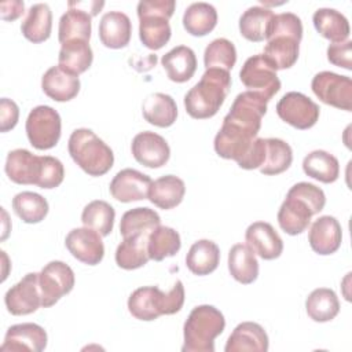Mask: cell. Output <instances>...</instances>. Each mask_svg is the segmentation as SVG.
<instances>
[{
  "label": "cell",
  "instance_id": "obj_5",
  "mask_svg": "<svg viewBox=\"0 0 352 352\" xmlns=\"http://www.w3.org/2000/svg\"><path fill=\"white\" fill-rule=\"evenodd\" d=\"M67 150L72 160L89 176H102L114 164L113 150L88 128H78L72 132Z\"/></svg>",
  "mask_w": 352,
  "mask_h": 352
},
{
  "label": "cell",
  "instance_id": "obj_19",
  "mask_svg": "<svg viewBox=\"0 0 352 352\" xmlns=\"http://www.w3.org/2000/svg\"><path fill=\"white\" fill-rule=\"evenodd\" d=\"M47 333L36 323H19L8 327L4 342L0 346L1 352L33 351L40 352L47 346Z\"/></svg>",
  "mask_w": 352,
  "mask_h": 352
},
{
  "label": "cell",
  "instance_id": "obj_43",
  "mask_svg": "<svg viewBox=\"0 0 352 352\" xmlns=\"http://www.w3.org/2000/svg\"><path fill=\"white\" fill-rule=\"evenodd\" d=\"M12 209L22 221L28 224L40 223L48 213L47 199L33 191L18 192L12 198Z\"/></svg>",
  "mask_w": 352,
  "mask_h": 352
},
{
  "label": "cell",
  "instance_id": "obj_12",
  "mask_svg": "<svg viewBox=\"0 0 352 352\" xmlns=\"http://www.w3.org/2000/svg\"><path fill=\"white\" fill-rule=\"evenodd\" d=\"M319 106L301 92H287L276 103V114L297 129L312 128L319 118Z\"/></svg>",
  "mask_w": 352,
  "mask_h": 352
},
{
  "label": "cell",
  "instance_id": "obj_13",
  "mask_svg": "<svg viewBox=\"0 0 352 352\" xmlns=\"http://www.w3.org/2000/svg\"><path fill=\"white\" fill-rule=\"evenodd\" d=\"M7 311L11 315L21 316L33 314L41 307V292L38 274L29 272L19 282L11 286L4 296Z\"/></svg>",
  "mask_w": 352,
  "mask_h": 352
},
{
  "label": "cell",
  "instance_id": "obj_40",
  "mask_svg": "<svg viewBox=\"0 0 352 352\" xmlns=\"http://www.w3.org/2000/svg\"><path fill=\"white\" fill-rule=\"evenodd\" d=\"M161 224L160 214L150 208H133L126 210L120 223L122 238L131 235H150V232Z\"/></svg>",
  "mask_w": 352,
  "mask_h": 352
},
{
  "label": "cell",
  "instance_id": "obj_6",
  "mask_svg": "<svg viewBox=\"0 0 352 352\" xmlns=\"http://www.w3.org/2000/svg\"><path fill=\"white\" fill-rule=\"evenodd\" d=\"M175 0H142L138 3L139 37L150 50L162 48L170 38L169 18L173 15Z\"/></svg>",
  "mask_w": 352,
  "mask_h": 352
},
{
  "label": "cell",
  "instance_id": "obj_9",
  "mask_svg": "<svg viewBox=\"0 0 352 352\" xmlns=\"http://www.w3.org/2000/svg\"><path fill=\"white\" fill-rule=\"evenodd\" d=\"M239 80L248 91L263 95L268 102L280 89V80L276 76V70L263 54H256L245 60L239 72Z\"/></svg>",
  "mask_w": 352,
  "mask_h": 352
},
{
  "label": "cell",
  "instance_id": "obj_36",
  "mask_svg": "<svg viewBox=\"0 0 352 352\" xmlns=\"http://www.w3.org/2000/svg\"><path fill=\"white\" fill-rule=\"evenodd\" d=\"M302 170L315 180L333 183L340 176V162L333 154L324 150H314L302 160Z\"/></svg>",
  "mask_w": 352,
  "mask_h": 352
},
{
  "label": "cell",
  "instance_id": "obj_31",
  "mask_svg": "<svg viewBox=\"0 0 352 352\" xmlns=\"http://www.w3.org/2000/svg\"><path fill=\"white\" fill-rule=\"evenodd\" d=\"M92 60L94 52L89 47V41L70 40L60 45L58 66L74 76L87 72L92 65Z\"/></svg>",
  "mask_w": 352,
  "mask_h": 352
},
{
  "label": "cell",
  "instance_id": "obj_30",
  "mask_svg": "<svg viewBox=\"0 0 352 352\" xmlns=\"http://www.w3.org/2000/svg\"><path fill=\"white\" fill-rule=\"evenodd\" d=\"M143 117L151 125L160 128L170 126L177 117V106L170 95L162 92L150 94L142 106Z\"/></svg>",
  "mask_w": 352,
  "mask_h": 352
},
{
  "label": "cell",
  "instance_id": "obj_14",
  "mask_svg": "<svg viewBox=\"0 0 352 352\" xmlns=\"http://www.w3.org/2000/svg\"><path fill=\"white\" fill-rule=\"evenodd\" d=\"M65 245L74 258L87 265L99 264L104 256L102 235L89 227L73 228L69 231Z\"/></svg>",
  "mask_w": 352,
  "mask_h": 352
},
{
  "label": "cell",
  "instance_id": "obj_11",
  "mask_svg": "<svg viewBox=\"0 0 352 352\" xmlns=\"http://www.w3.org/2000/svg\"><path fill=\"white\" fill-rule=\"evenodd\" d=\"M311 88L323 103L346 111L352 110V80L348 76L324 70L314 76Z\"/></svg>",
  "mask_w": 352,
  "mask_h": 352
},
{
  "label": "cell",
  "instance_id": "obj_38",
  "mask_svg": "<svg viewBox=\"0 0 352 352\" xmlns=\"http://www.w3.org/2000/svg\"><path fill=\"white\" fill-rule=\"evenodd\" d=\"M216 23L217 11L205 1L191 3L183 14V26L191 36H205L214 29Z\"/></svg>",
  "mask_w": 352,
  "mask_h": 352
},
{
  "label": "cell",
  "instance_id": "obj_10",
  "mask_svg": "<svg viewBox=\"0 0 352 352\" xmlns=\"http://www.w3.org/2000/svg\"><path fill=\"white\" fill-rule=\"evenodd\" d=\"M74 272L63 261H50L38 272V285L41 292V307L48 308L70 293L74 287Z\"/></svg>",
  "mask_w": 352,
  "mask_h": 352
},
{
  "label": "cell",
  "instance_id": "obj_28",
  "mask_svg": "<svg viewBox=\"0 0 352 352\" xmlns=\"http://www.w3.org/2000/svg\"><path fill=\"white\" fill-rule=\"evenodd\" d=\"M69 10L60 16L58 26V40L60 44L70 40H85L91 37V14L85 10L74 7L67 3Z\"/></svg>",
  "mask_w": 352,
  "mask_h": 352
},
{
  "label": "cell",
  "instance_id": "obj_37",
  "mask_svg": "<svg viewBox=\"0 0 352 352\" xmlns=\"http://www.w3.org/2000/svg\"><path fill=\"white\" fill-rule=\"evenodd\" d=\"M148 235H131L122 238L116 250V263L122 270H136L150 260L147 253Z\"/></svg>",
  "mask_w": 352,
  "mask_h": 352
},
{
  "label": "cell",
  "instance_id": "obj_3",
  "mask_svg": "<svg viewBox=\"0 0 352 352\" xmlns=\"http://www.w3.org/2000/svg\"><path fill=\"white\" fill-rule=\"evenodd\" d=\"M184 304V286L176 280L173 287L164 293L157 286H143L132 292L128 298L129 314L139 320H154L161 315H173Z\"/></svg>",
  "mask_w": 352,
  "mask_h": 352
},
{
  "label": "cell",
  "instance_id": "obj_34",
  "mask_svg": "<svg viewBox=\"0 0 352 352\" xmlns=\"http://www.w3.org/2000/svg\"><path fill=\"white\" fill-rule=\"evenodd\" d=\"M220 261L219 246L209 239H199L194 242L186 256L187 268L195 275H209L213 272Z\"/></svg>",
  "mask_w": 352,
  "mask_h": 352
},
{
  "label": "cell",
  "instance_id": "obj_1",
  "mask_svg": "<svg viewBox=\"0 0 352 352\" xmlns=\"http://www.w3.org/2000/svg\"><path fill=\"white\" fill-rule=\"evenodd\" d=\"M302 22L293 12L274 15L263 56L275 70L292 67L300 52Z\"/></svg>",
  "mask_w": 352,
  "mask_h": 352
},
{
  "label": "cell",
  "instance_id": "obj_20",
  "mask_svg": "<svg viewBox=\"0 0 352 352\" xmlns=\"http://www.w3.org/2000/svg\"><path fill=\"white\" fill-rule=\"evenodd\" d=\"M246 245L263 260L278 258L283 252V241L267 221L252 223L245 232Z\"/></svg>",
  "mask_w": 352,
  "mask_h": 352
},
{
  "label": "cell",
  "instance_id": "obj_18",
  "mask_svg": "<svg viewBox=\"0 0 352 352\" xmlns=\"http://www.w3.org/2000/svg\"><path fill=\"white\" fill-rule=\"evenodd\" d=\"M153 180L148 175H144L136 169L125 168L113 177L110 182V194L120 202H132L146 199L148 197V188Z\"/></svg>",
  "mask_w": 352,
  "mask_h": 352
},
{
  "label": "cell",
  "instance_id": "obj_26",
  "mask_svg": "<svg viewBox=\"0 0 352 352\" xmlns=\"http://www.w3.org/2000/svg\"><path fill=\"white\" fill-rule=\"evenodd\" d=\"M184 194V182L175 175H165L151 183L147 198L160 209L168 210L177 206L183 201Z\"/></svg>",
  "mask_w": 352,
  "mask_h": 352
},
{
  "label": "cell",
  "instance_id": "obj_47",
  "mask_svg": "<svg viewBox=\"0 0 352 352\" xmlns=\"http://www.w3.org/2000/svg\"><path fill=\"white\" fill-rule=\"evenodd\" d=\"M327 59L334 66L352 70V41L330 44L327 47Z\"/></svg>",
  "mask_w": 352,
  "mask_h": 352
},
{
  "label": "cell",
  "instance_id": "obj_16",
  "mask_svg": "<svg viewBox=\"0 0 352 352\" xmlns=\"http://www.w3.org/2000/svg\"><path fill=\"white\" fill-rule=\"evenodd\" d=\"M131 150L133 158L147 168H161L170 157V148L166 140L151 131L139 132L132 139Z\"/></svg>",
  "mask_w": 352,
  "mask_h": 352
},
{
  "label": "cell",
  "instance_id": "obj_24",
  "mask_svg": "<svg viewBox=\"0 0 352 352\" xmlns=\"http://www.w3.org/2000/svg\"><path fill=\"white\" fill-rule=\"evenodd\" d=\"M268 336L265 330L256 322H242L230 334L224 346L226 352H241V351H268Z\"/></svg>",
  "mask_w": 352,
  "mask_h": 352
},
{
  "label": "cell",
  "instance_id": "obj_7",
  "mask_svg": "<svg viewBox=\"0 0 352 352\" xmlns=\"http://www.w3.org/2000/svg\"><path fill=\"white\" fill-rule=\"evenodd\" d=\"M26 135L30 144L37 150H48L60 139L62 121L59 113L51 106H36L30 110L26 124Z\"/></svg>",
  "mask_w": 352,
  "mask_h": 352
},
{
  "label": "cell",
  "instance_id": "obj_42",
  "mask_svg": "<svg viewBox=\"0 0 352 352\" xmlns=\"http://www.w3.org/2000/svg\"><path fill=\"white\" fill-rule=\"evenodd\" d=\"M293 161V150L289 143L278 138L265 139V157L260 166L263 175H279L289 169Z\"/></svg>",
  "mask_w": 352,
  "mask_h": 352
},
{
  "label": "cell",
  "instance_id": "obj_46",
  "mask_svg": "<svg viewBox=\"0 0 352 352\" xmlns=\"http://www.w3.org/2000/svg\"><path fill=\"white\" fill-rule=\"evenodd\" d=\"M65 177L63 164L51 155H41V172L37 182V187L40 188H55L58 187Z\"/></svg>",
  "mask_w": 352,
  "mask_h": 352
},
{
  "label": "cell",
  "instance_id": "obj_4",
  "mask_svg": "<svg viewBox=\"0 0 352 352\" xmlns=\"http://www.w3.org/2000/svg\"><path fill=\"white\" fill-rule=\"evenodd\" d=\"M226 327L224 315L213 305L195 307L184 322L183 352H213L214 338Z\"/></svg>",
  "mask_w": 352,
  "mask_h": 352
},
{
  "label": "cell",
  "instance_id": "obj_15",
  "mask_svg": "<svg viewBox=\"0 0 352 352\" xmlns=\"http://www.w3.org/2000/svg\"><path fill=\"white\" fill-rule=\"evenodd\" d=\"M316 213L318 212L309 202H307L300 195L287 191L286 199L282 202L276 217L279 227L286 234L298 235L308 228L311 217Z\"/></svg>",
  "mask_w": 352,
  "mask_h": 352
},
{
  "label": "cell",
  "instance_id": "obj_17",
  "mask_svg": "<svg viewBox=\"0 0 352 352\" xmlns=\"http://www.w3.org/2000/svg\"><path fill=\"white\" fill-rule=\"evenodd\" d=\"M257 136L246 132L242 128L223 122L220 131L214 136V151L226 160H234L239 164L252 148Z\"/></svg>",
  "mask_w": 352,
  "mask_h": 352
},
{
  "label": "cell",
  "instance_id": "obj_8",
  "mask_svg": "<svg viewBox=\"0 0 352 352\" xmlns=\"http://www.w3.org/2000/svg\"><path fill=\"white\" fill-rule=\"evenodd\" d=\"M267 103L268 100L257 92H241L234 99L223 122L235 125L257 136L261 128V118L267 113Z\"/></svg>",
  "mask_w": 352,
  "mask_h": 352
},
{
  "label": "cell",
  "instance_id": "obj_32",
  "mask_svg": "<svg viewBox=\"0 0 352 352\" xmlns=\"http://www.w3.org/2000/svg\"><path fill=\"white\" fill-rule=\"evenodd\" d=\"M228 271L231 276L242 283H253L258 276V261L253 250L245 243H235L228 252Z\"/></svg>",
  "mask_w": 352,
  "mask_h": 352
},
{
  "label": "cell",
  "instance_id": "obj_21",
  "mask_svg": "<svg viewBox=\"0 0 352 352\" xmlns=\"http://www.w3.org/2000/svg\"><path fill=\"white\" fill-rule=\"evenodd\" d=\"M4 170L16 184L37 186L41 172V155H34L26 148L11 150L7 155Z\"/></svg>",
  "mask_w": 352,
  "mask_h": 352
},
{
  "label": "cell",
  "instance_id": "obj_39",
  "mask_svg": "<svg viewBox=\"0 0 352 352\" xmlns=\"http://www.w3.org/2000/svg\"><path fill=\"white\" fill-rule=\"evenodd\" d=\"M305 309L314 322H329L340 312V301L334 290L319 287L309 293L305 300Z\"/></svg>",
  "mask_w": 352,
  "mask_h": 352
},
{
  "label": "cell",
  "instance_id": "obj_49",
  "mask_svg": "<svg viewBox=\"0 0 352 352\" xmlns=\"http://www.w3.org/2000/svg\"><path fill=\"white\" fill-rule=\"evenodd\" d=\"M23 1L19 0H11V1H3L0 4V12L1 18L4 21H14L18 16L23 14Z\"/></svg>",
  "mask_w": 352,
  "mask_h": 352
},
{
  "label": "cell",
  "instance_id": "obj_45",
  "mask_svg": "<svg viewBox=\"0 0 352 352\" xmlns=\"http://www.w3.org/2000/svg\"><path fill=\"white\" fill-rule=\"evenodd\" d=\"M236 62L235 45L224 38H214L208 44L204 52V63L206 69H221L230 72Z\"/></svg>",
  "mask_w": 352,
  "mask_h": 352
},
{
  "label": "cell",
  "instance_id": "obj_48",
  "mask_svg": "<svg viewBox=\"0 0 352 352\" xmlns=\"http://www.w3.org/2000/svg\"><path fill=\"white\" fill-rule=\"evenodd\" d=\"M19 118V107L18 104L8 99L1 98L0 100V131L7 132L12 129Z\"/></svg>",
  "mask_w": 352,
  "mask_h": 352
},
{
  "label": "cell",
  "instance_id": "obj_23",
  "mask_svg": "<svg viewBox=\"0 0 352 352\" xmlns=\"http://www.w3.org/2000/svg\"><path fill=\"white\" fill-rule=\"evenodd\" d=\"M132 23L126 14L121 11L106 12L99 22V38L107 48L120 50L129 44Z\"/></svg>",
  "mask_w": 352,
  "mask_h": 352
},
{
  "label": "cell",
  "instance_id": "obj_29",
  "mask_svg": "<svg viewBox=\"0 0 352 352\" xmlns=\"http://www.w3.org/2000/svg\"><path fill=\"white\" fill-rule=\"evenodd\" d=\"M316 32L331 43L348 40L351 28L346 16L334 8H318L312 16Z\"/></svg>",
  "mask_w": 352,
  "mask_h": 352
},
{
  "label": "cell",
  "instance_id": "obj_35",
  "mask_svg": "<svg viewBox=\"0 0 352 352\" xmlns=\"http://www.w3.org/2000/svg\"><path fill=\"white\" fill-rule=\"evenodd\" d=\"M272 10L261 6L249 7L239 18V32L249 41H263L267 40L272 19Z\"/></svg>",
  "mask_w": 352,
  "mask_h": 352
},
{
  "label": "cell",
  "instance_id": "obj_41",
  "mask_svg": "<svg viewBox=\"0 0 352 352\" xmlns=\"http://www.w3.org/2000/svg\"><path fill=\"white\" fill-rule=\"evenodd\" d=\"M182 248L180 235L176 230L166 226H158L154 228L147 241L148 257L154 261H161L166 257L175 256Z\"/></svg>",
  "mask_w": 352,
  "mask_h": 352
},
{
  "label": "cell",
  "instance_id": "obj_2",
  "mask_svg": "<svg viewBox=\"0 0 352 352\" xmlns=\"http://www.w3.org/2000/svg\"><path fill=\"white\" fill-rule=\"evenodd\" d=\"M231 88L230 72L206 69L201 80L184 95V107L188 116L197 120L213 117Z\"/></svg>",
  "mask_w": 352,
  "mask_h": 352
},
{
  "label": "cell",
  "instance_id": "obj_33",
  "mask_svg": "<svg viewBox=\"0 0 352 352\" xmlns=\"http://www.w3.org/2000/svg\"><path fill=\"white\" fill-rule=\"evenodd\" d=\"M52 29V11L45 3L33 4L21 23V32L25 38L32 43H43L48 40Z\"/></svg>",
  "mask_w": 352,
  "mask_h": 352
},
{
  "label": "cell",
  "instance_id": "obj_27",
  "mask_svg": "<svg viewBox=\"0 0 352 352\" xmlns=\"http://www.w3.org/2000/svg\"><path fill=\"white\" fill-rule=\"evenodd\" d=\"M161 63L168 74V78L173 82L188 81L197 70L195 52L187 45H177L166 52Z\"/></svg>",
  "mask_w": 352,
  "mask_h": 352
},
{
  "label": "cell",
  "instance_id": "obj_25",
  "mask_svg": "<svg viewBox=\"0 0 352 352\" xmlns=\"http://www.w3.org/2000/svg\"><path fill=\"white\" fill-rule=\"evenodd\" d=\"M41 88L44 94L56 102H67L77 96L80 92V78L60 66L50 67L43 78Z\"/></svg>",
  "mask_w": 352,
  "mask_h": 352
},
{
  "label": "cell",
  "instance_id": "obj_44",
  "mask_svg": "<svg viewBox=\"0 0 352 352\" xmlns=\"http://www.w3.org/2000/svg\"><path fill=\"white\" fill-rule=\"evenodd\" d=\"M116 219L114 208L102 199L91 201L81 213V221L84 227H89L98 231L102 236H107L113 231Z\"/></svg>",
  "mask_w": 352,
  "mask_h": 352
},
{
  "label": "cell",
  "instance_id": "obj_22",
  "mask_svg": "<svg viewBox=\"0 0 352 352\" xmlns=\"http://www.w3.org/2000/svg\"><path fill=\"white\" fill-rule=\"evenodd\" d=\"M342 241V230L338 220L333 216H320L309 228L308 242L311 249L322 256L336 253Z\"/></svg>",
  "mask_w": 352,
  "mask_h": 352
}]
</instances>
